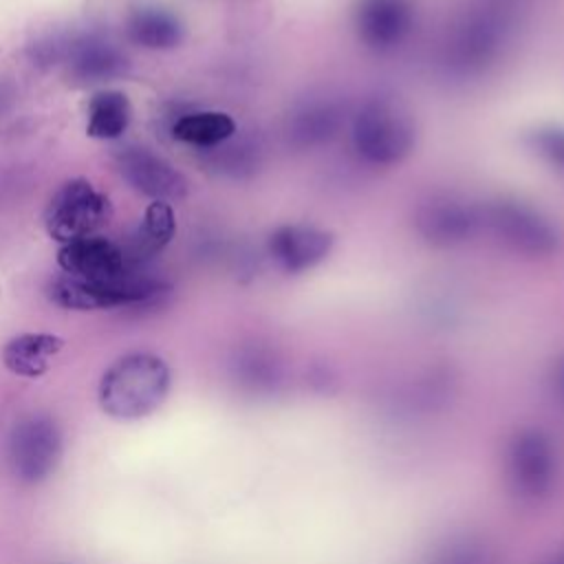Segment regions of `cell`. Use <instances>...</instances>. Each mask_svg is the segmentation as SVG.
I'll list each match as a JSON object with an SVG mask.
<instances>
[{
  "label": "cell",
  "instance_id": "1",
  "mask_svg": "<svg viewBox=\"0 0 564 564\" xmlns=\"http://www.w3.org/2000/svg\"><path fill=\"white\" fill-rule=\"evenodd\" d=\"M170 368L152 352L117 359L99 381V405L106 414L132 421L154 412L170 392Z\"/></svg>",
  "mask_w": 564,
  "mask_h": 564
},
{
  "label": "cell",
  "instance_id": "2",
  "mask_svg": "<svg viewBox=\"0 0 564 564\" xmlns=\"http://www.w3.org/2000/svg\"><path fill=\"white\" fill-rule=\"evenodd\" d=\"M511 9L505 0H489L465 13L443 44L441 64L456 77H471L485 70L507 40Z\"/></svg>",
  "mask_w": 564,
  "mask_h": 564
},
{
  "label": "cell",
  "instance_id": "3",
  "mask_svg": "<svg viewBox=\"0 0 564 564\" xmlns=\"http://www.w3.org/2000/svg\"><path fill=\"white\" fill-rule=\"evenodd\" d=\"M352 143L364 161L388 167L401 163L414 150L416 128L399 101L372 97L355 115Z\"/></svg>",
  "mask_w": 564,
  "mask_h": 564
},
{
  "label": "cell",
  "instance_id": "4",
  "mask_svg": "<svg viewBox=\"0 0 564 564\" xmlns=\"http://www.w3.org/2000/svg\"><path fill=\"white\" fill-rule=\"evenodd\" d=\"M112 216V205L86 178L66 181L44 209L46 234L66 245L86 236H95Z\"/></svg>",
  "mask_w": 564,
  "mask_h": 564
},
{
  "label": "cell",
  "instance_id": "5",
  "mask_svg": "<svg viewBox=\"0 0 564 564\" xmlns=\"http://www.w3.org/2000/svg\"><path fill=\"white\" fill-rule=\"evenodd\" d=\"M505 474L511 491L522 500H542L557 478V449L540 427L518 430L505 452Z\"/></svg>",
  "mask_w": 564,
  "mask_h": 564
},
{
  "label": "cell",
  "instance_id": "6",
  "mask_svg": "<svg viewBox=\"0 0 564 564\" xmlns=\"http://www.w3.org/2000/svg\"><path fill=\"white\" fill-rule=\"evenodd\" d=\"M482 225L509 249L529 258H549L560 249V234L555 225L535 207L500 198L480 212Z\"/></svg>",
  "mask_w": 564,
  "mask_h": 564
},
{
  "label": "cell",
  "instance_id": "7",
  "mask_svg": "<svg viewBox=\"0 0 564 564\" xmlns=\"http://www.w3.org/2000/svg\"><path fill=\"white\" fill-rule=\"evenodd\" d=\"M165 291L163 282L145 275H123L117 280H82L62 275L48 286L51 300L62 308L97 311L141 304Z\"/></svg>",
  "mask_w": 564,
  "mask_h": 564
},
{
  "label": "cell",
  "instance_id": "8",
  "mask_svg": "<svg viewBox=\"0 0 564 564\" xmlns=\"http://www.w3.org/2000/svg\"><path fill=\"white\" fill-rule=\"evenodd\" d=\"M9 465L22 482H40L48 478L62 454V436L53 419L26 416L13 425L9 434Z\"/></svg>",
  "mask_w": 564,
  "mask_h": 564
},
{
  "label": "cell",
  "instance_id": "9",
  "mask_svg": "<svg viewBox=\"0 0 564 564\" xmlns=\"http://www.w3.org/2000/svg\"><path fill=\"white\" fill-rule=\"evenodd\" d=\"M117 167L128 185L152 200H178L187 192L183 174L143 145H126L117 152Z\"/></svg>",
  "mask_w": 564,
  "mask_h": 564
},
{
  "label": "cell",
  "instance_id": "10",
  "mask_svg": "<svg viewBox=\"0 0 564 564\" xmlns=\"http://www.w3.org/2000/svg\"><path fill=\"white\" fill-rule=\"evenodd\" d=\"M414 225L419 234L438 247H452L469 240L482 225L480 212L469 203L438 194L423 200L414 214Z\"/></svg>",
  "mask_w": 564,
  "mask_h": 564
},
{
  "label": "cell",
  "instance_id": "11",
  "mask_svg": "<svg viewBox=\"0 0 564 564\" xmlns=\"http://www.w3.org/2000/svg\"><path fill=\"white\" fill-rule=\"evenodd\" d=\"M355 26L368 48L394 51L414 29V4L412 0H359Z\"/></svg>",
  "mask_w": 564,
  "mask_h": 564
},
{
  "label": "cell",
  "instance_id": "12",
  "mask_svg": "<svg viewBox=\"0 0 564 564\" xmlns=\"http://www.w3.org/2000/svg\"><path fill=\"white\" fill-rule=\"evenodd\" d=\"M57 264L66 275L82 280H117L130 273L123 249L97 234L62 245Z\"/></svg>",
  "mask_w": 564,
  "mask_h": 564
},
{
  "label": "cell",
  "instance_id": "13",
  "mask_svg": "<svg viewBox=\"0 0 564 564\" xmlns=\"http://www.w3.org/2000/svg\"><path fill=\"white\" fill-rule=\"evenodd\" d=\"M269 253L286 273L317 267L333 249V234L313 225H282L269 236Z\"/></svg>",
  "mask_w": 564,
  "mask_h": 564
},
{
  "label": "cell",
  "instance_id": "14",
  "mask_svg": "<svg viewBox=\"0 0 564 564\" xmlns=\"http://www.w3.org/2000/svg\"><path fill=\"white\" fill-rule=\"evenodd\" d=\"M64 64L68 66L70 77L79 82H104L119 77L128 62L126 55L97 35H82L70 40L64 46Z\"/></svg>",
  "mask_w": 564,
  "mask_h": 564
},
{
  "label": "cell",
  "instance_id": "15",
  "mask_svg": "<svg viewBox=\"0 0 564 564\" xmlns=\"http://www.w3.org/2000/svg\"><path fill=\"white\" fill-rule=\"evenodd\" d=\"M341 119H344V112L335 99H328V97L306 99L300 106H295L293 112L289 115V121H286L289 143L302 150L322 145L337 134Z\"/></svg>",
  "mask_w": 564,
  "mask_h": 564
},
{
  "label": "cell",
  "instance_id": "16",
  "mask_svg": "<svg viewBox=\"0 0 564 564\" xmlns=\"http://www.w3.org/2000/svg\"><path fill=\"white\" fill-rule=\"evenodd\" d=\"M64 348V339L53 333H22L9 339L2 348V361L7 370L18 377H42L53 357Z\"/></svg>",
  "mask_w": 564,
  "mask_h": 564
},
{
  "label": "cell",
  "instance_id": "17",
  "mask_svg": "<svg viewBox=\"0 0 564 564\" xmlns=\"http://www.w3.org/2000/svg\"><path fill=\"white\" fill-rule=\"evenodd\" d=\"M128 37L143 48H174L183 42V22L163 7H137L128 15Z\"/></svg>",
  "mask_w": 564,
  "mask_h": 564
},
{
  "label": "cell",
  "instance_id": "18",
  "mask_svg": "<svg viewBox=\"0 0 564 564\" xmlns=\"http://www.w3.org/2000/svg\"><path fill=\"white\" fill-rule=\"evenodd\" d=\"M132 119V106L121 90H99L88 101L86 132L93 139L110 141L119 139Z\"/></svg>",
  "mask_w": 564,
  "mask_h": 564
},
{
  "label": "cell",
  "instance_id": "19",
  "mask_svg": "<svg viewBox=\"0 0 564 564\" xmlns=\"http://www.w3.org/2000/svg\"><path fill=\"white\" fill-rule=\"evenodd\" d=\"M172 134L187 145L216 148L236 134V121L220 110H198L178 117L172 126Z\"/></svg>",
  "mask_w": 564,
  "mask_h": 564
},
{
  "label": "cell",
  "instance_id": "20",
  "mask_svg": "<svg viewBox=\"0 0 564 564\" xmlns=\"http://www.w3.org/2000/svg\"><path fill=\"white\" fill-rule=\"evenodd\" d=\"M176 234V218L174 209L167 200H152L145 207L137 242H134V258L141 256H154L163 247L170 245V240Z\"/></svg>",
  "mask_w": 564,
  "mask_h": 564
},
{
  "label": "cell",
  "instance_id": "21",
  "mask_svg": "<svg viewBox=\"0 0 564 564\" xmlns=\"http://www.w3.org/2000/svg\"><path fill=\"white\" fill-rule=\"evenodd\" d=\"M427 564H498V555L485 540L458 535L438 546Z\"/></svg>",
  "mask_w": 564,
  "mask_h": 564
},
{
  "label": "cell",
  "instance_id": "22",
  "mask_svg": "<svg viewBox=\"0 0 564 564\" xmlns=\"http://www.w3.org/2000/svg\"><path fill=\"white\" fill-rule=\"evenodd\" d=\"M240 379L249 390H273L280 383L282 366L280 359L264 348H251L240 361Z\"/></svg>",
  "mask_w": 564,
  "mask_h": 564
},
{
  "label": "cell",
  "instance_id": "23",
  "mask_svg": "<svg viewBox=\"0 0 564 564\" xmlns=\"http://www.w3.org/2000/svg\"><path fill=\"white\" fill-rule=\"evenodd\" d=\"M527 148L551 170L564 176V128L538 126L527 134Z\"/></svg>",
  "mask_w": 564,
  "mask_h": 564
},
{
  "label": "cell",
  "instance_id": "24",
  "mask_svg": "<svg viewBox=\"0 0 564 564\" xmlns=\"http://www.w3.org/2000/svg\"><path fill=\"white\" fill-rule=\"evenodd\" d=\"M553 388H555V394L564 401V359L557 364L553 372Z\"/></svg>",
  "mask_w": 564,
  "mask_h": 564
},
{
  "label": "cell",
  "instance_id": "25",
  "mask_svg": "<svg viewBox=\"0 0 564 564\" xmlns=\"http://www.w3.org/2000/svg\"><path fill=\"white\" fill-rule=\"evenodd\" d=\"M535 564H564V546L546 553L542 560H538Z\"/></svg>",
  "mask_w": 564,
  "mask_h": 564
}]
</instances>
